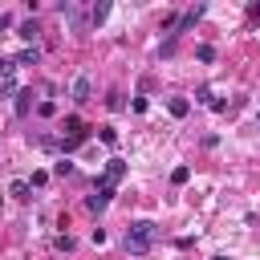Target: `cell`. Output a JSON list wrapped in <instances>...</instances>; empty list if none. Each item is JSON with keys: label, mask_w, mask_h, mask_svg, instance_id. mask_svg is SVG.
<instances>
[{"label": "cell", "mask_w": 260, "mask_h": 260, "mask_svg": "<svg viewBox=\"0 0 260 260\" xmlns=\"http://www.w3.org/2000/svg\"><path fill=\"white\" fill-rule=\"evenodd\" d=\"M154 236H158V228H154L150 219H134V223L126 228V252H130V256H146V252L154 248Z\"/></svg>", "instance_id": "cell-1"}, {"label": "cell", "mask_w": 260, "mask_h": 260, "mask_svg": "<svg viewBox=\"0 0 260 260\" xmlns=\"http://www.w3.org/2000/svg\"><path fill=\"white\" fill-rule=\"evenodd\" d=\"M110 199H114V183L98 175V191L85 199V207H89V211H106V207H110Z\"/></svg>", "instance_id": "cell-2"}, {"label": "cell", "mask_w": 260, "mask_h": 260, "mask_svg": "<svg viewBox=\"0 0 260 260\" xmlns=\"http://www.w3.org/2000/svg\"><path fill=\"white\" fill-rule=\"evenodd\" d=\"M89 93H93V81H89L85 73H77V77H73V102H77V106H85V102H89Z\"/></svg>", "instance_id": "cell-3"}, {"label": "cell", "mask_w": 260, "mask_h": 260, "mask_svg": "<svg viewBox=\"0 0 260 260\" xmlns=\"http://www.w3.org/2000/svg\"><path fill=\"white\" fill-rule=\"evenodd\" d=\"M122 175H126V162H122V158H110V162H106V171H102V179H110L114 187H118V179H122Z\"/></svg>", "instance_id": "cell-4"}, {"label": "cell", "mask_w": 260, "mask_h": 260, "mask_svg": "<svg viewBox=\"0 0 260 260\" xmlns=\"http://www.w3.org/2000/svg\"><path fill=\"white\" fill-rule=\"evenodd\" d=\"M32 110V89H16V118H28Z\"/></svg>", "instance_id": "cell-5"}, {"label": "cell", "mask_w": 260, "mask_h": 260, "mask_svg": "<svg viewBox=\"0 0 260 260\" xmlns=\"http://www.w3.org/2000/svg\"><path fill=\"white\" fill-rule=\"evenodd\" d=\"M167 110H171L175 118H187V114H191V102H187V98H171V102H167Z\"/></svg>", "instance_id": "cell-6"}, {"label": "cell", "mask_w": 260, "mask_h": 260, "mask_svg": "<svg viewBox=\"0 0 260 260\" xmlns=\"http://www.w3.org/2000/svg\"><path fill=\"white\" fill-rule=\"evenodd\" d=\"M37 61H41V49H37V45L20 49V57H16V65H37Z\"/></svg>", "instance_id": "cell-7"}, {"label": "cell", "mask_w": 260, "mask_h": 260, "mask_svg": "<svg viewBox=\"0 0 260 260\" xmlns=\"http://www.w3.org/2000/svg\"><path fill=\"white\" fill-rule=\"evenodd\" d=\"M8 191H12V199H28V195H32L28 179H12V187H8Z\"/></svg>", "instance_id": "cell-8"}, {"label": "cell", "mask_w": 260, "mask_h": 260, "mask_svg": "<svg viewBox=\"0 0 260 260\" xmlns=\"http://www.w3.org/2000/svg\"><path fill=\"white\" fill-rule=\"evenodd\" d=\"M16 32H20L24 41H37V32H41V24H37V20H24V24L16 28Z\"/></svg>", "instance_id": "cell-9"}, {"label": "cell", "mask_w": 260, "mask_h": 260, "mask_svg": "<svg viewBox=\"0 0 260 260\" xmlns=\"http://www.w3.org/2000/svg\"><path fill=\"white\" fill-rule=\"evenodd\" d=\"M106 16H110V4H106V0H102V4H98V8H93V12H89V24H102V20H106Z\"/></svg>", "instance_id": "cell-10"}, {"label": "cell", "mask_w": 260, "mask_h": 260, "mask_svg": "<svg viewBox=\"0 0 260 260\" xmlns=\"http://www.w3.org/2000/svg\"><path fill=\"white\" fill-rule=\"evenodd\" d=\"M98 138H102L106 146H118V130H114V126H102V130H98Z\"/></svg>", "instance_id": "cell-11"}, {"label": "cell", "mask_w": 260, "mask_h": 260, "mask_svg": "<svg viewBox=\"0 0 260 260\" xmlns=\"http://www.w3.org/2000/svg\"><path fill=\"white\" fill-rule=\"evenodd\" d=\"M187 179H191V171H187V167H175V171H171V183H175V187H183Z\"/></svg>", "instance_id": "cell-12"}, {"label": "cell", "mask_w": 260, "mask_h": 260, "mask_svg": "<svg viewBox=\"0 0 260 260\" xmlns=\"http://www.w3.org/2000/svg\"><path fill=\"white\" fill-rule=\"evenodd\" d=\"M106 106H110V110H122L126 102H122V93H118V89H110V93H106Z\"/></svg>", "instance_id": "cell-13"}, {"label": "cell", "mask_w": 260, "mask_h": 260, "mask_svg": "<svg viewBox=\"0 0 260 260\" xmlns=\"http://www.w3.org/2000/svg\"><path fill=\"white\" fill-rule=\"evenodd\" d=\"M53 175H61V179H65V175H73V162H69V158H61V162L53 167Z\"/></svg>", "instance_id": "cell-14"}, {"label": "cell", "mask_w": 260, "mask_h": 260, "mask_svg": "<svg viewBox=\"0 0 260 260\" xmlns=\"http://www.w3.org/2000/svg\"><path fill=\"white\" fill-rule=\"evenodd\" d=\"M53 244H57V252H73V236H57Z\"/></svg>", "instance_id": "cell-15"}, {"label": "cell", "mask_w": 260, "mask_h": 260, "mask_svg": "<svg viewBox=\"0 0 260 260\" xmlns=\"http://www.w3.org/2000/svg\"><path fill=\"white\" fill-rule=\"evenodd\" d=\"M37 114H41V118H53V114H57V106H53V102H41V106H37Z\"/></svg>", "instance_id": "cell-16"}, {"label": "cell", "mask_w": 260, "mask_h": 260, "mask_svg": "<svg viewBox=\"0 0 260 260\" xmlns=\"http://www.w3.org/2000/svg\"><path fill=\"white\" fill-rule=\"evenodd\" d=\"M199 61H215V49L211 45H199Z\"/></svg>", "instance_id": "cell-17"}, {"label": "cell", "mask_w": 260, "mask_h": 260, "mask_svg": "<svg viewBox=\"0 0 260 260\" xmlns=\"http://www.w3.org/2000/svg\"><path fill=\"white\" fill-rule=\"evenodd\" d=\"M45 179H49L45 171H32V179H28V187H45Z\"/></svg>", "instance_id": "cell-18"}, {"label": "cell", "mask_w": 260, "mask_h": 260, "mask_svg": "<svg viewBox=\"0 0 260 260\" xmlns=\"http://www.w3.org/2000/svg\"><path fill=\"white\" fill-rule=\"evenodd\" d=\"M248 16H252V20H260V4H248Z\"/></svg>", "instance_id": "cell-19"}, {"label": "cell", "mask_w": 260, "mask_h": 260, "mask_svg": "<svg viewBox=\"0 0 260 260\" xmlns=\"http://www.w3.org/2000/svg\"><path fill=\"white\" fill-rule=\"evenodd\" d=\"M8 24H12V16H8V12H0V28H8Z\"/></svg>", "instance_id": "cell-20"}, {"label": "cell", "mask_w": 260, "mask_h": 260, "mask_svg": "<svg viewBox=\"0 0 260 260\" xmlns=\"http://www.w3.org/2000/svg\"><path fill=\"white\" fill-rule=\"evenodd\" d=\"M256 130H260V114H256Z\"/></svg>", "instance_id": "cell-21"}]
</instances>
